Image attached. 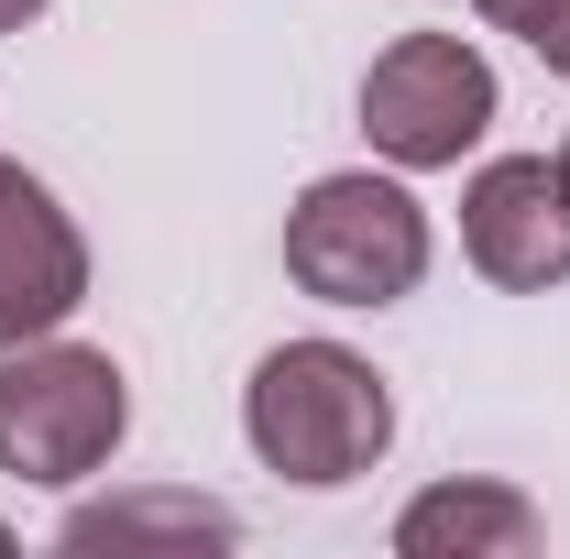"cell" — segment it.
<instances>
[{
  "instance_id": "6da1fadb",
  "label": "cell",
  "mask_w": 570,
  "mask_h": 559,
  "mask_svg": "<svg viewBox=\"0 0 570 559\" xmlns=\"http://www.w3.org/2000/svg\"><path fill=\"white\" fill-rule=\"evenodd\" d=\"M242 428H253V461H264V472L330 493V483H362V472L384 461L395 395H384V373H373L352 341H285V351L253 362Z\"/></svg>"
},
{
  "instance_id": "7a4b0ae2",
  "label": "cell",
  "mask_w": 570,
  "mask_h": 559,
  "mask_svg": "<svg viewBox=\"0 0 570 559\" xmlns=\"http://www.w3.org/2000/svg\"><path fill=\"white\" fill-rule=\"evenodd\" d=\"M132 428V384L121 362L88 341H22L0 351V472L22 483H88Z\"/></svg>"
},
{
  "instance_id": "3957f363",
  "label": "cell",
  "mask_w": 570,
  "mask_h": 559,
  "mask_svg": "<svg viewBox=\"0 0 570 559\" xmlns=\"http://www.w3.org/2000/svg\"><path fill=\"white\" fill-rule=\"evenodd\" d=\"M285 275L318 307H395L428 275V209L373 165L362 176H318L285 209Z\"/></svg>"
},
{
  "instance_id": "277c9868",
  "label": "cell",
  "mask_w": 570,
  "mask_h": 559,
  "mask_svg": "<svg viewBox=\"0 0 570 559\" xmlns=\"http://www.w3.org/2000/svg\"><path fill=\"white\" fill-rule=\"evenodd\" d=\"M362 133H373L384 165L439 176V165H461L472 143L494 133V67L461 33H395L362 67Z\"/></svg>"
},
{
  "instance_id": "5b68a950",
  "label": "cell",
  "mask_w": 570,
  "mask_h": 559,
  "mask_svg": "<svg viewBox=\"0 0 570 559\" xmlns=\"http://www.w3.org/2000/svg\"><path fill=\"white\" fill-rule=\"evenodd\" d=\"M461 253H472V275L515 285V296L560 285L570 275V187H560V154H494V165L461 187Z\"/></svg>"
},
{
  "instance_id": "8992f818",
  "label": "cell",
  "mask_w": 570,
  "mask_h": 559,
  "mask_svg": "<svg viewBox=\"0 0 570 559\" xmlns=\"http://www.w3.org/2000/svg\"><path fill=\"white\" fill-rule=\"evenodd\" d=\"M77 307H88V242L56 209V187L0 154V351L67 330Z\"/></svg>"
},
{
  "instance_id": "52a82bcc",
  "label": "cell",
  "mask_w": 570,
  "mask_h": 559,
  "mask_svg": "<svg viewBox=\"0 0 570 559\" xmlns=\"http://www.w3.org/2000/svg\"><path fill=\"white\" fill-rule=\"evenodd\" d=\"M395 549L406 559H527L538 549V504L515 483H428L395 516Z\"/></svg>"
},
{
  "instance_id": "ba28073f",
  "label": "cell",
  "mask_w": 570,
  "mask_h": 559,
  "mask_svg": "<svg viewBox=\"0 0 570 559\" xmlns=\"http://www.w3.org/2000/svg\"><path fill=\"white\" fill-rule=\"evenodd\" d=\"M56 538L67 549H230L242 527L198 493H121V504H77Z\"/></svg>"
},
{
  "instance_id": "9c48e42d",
  "label": "cell",
  "mask_w": 570,
  "mask_h": 559,
  "mask_svg": "<svg viewBox=\"0 0 570 559\" xmlns=\"http://www.w3.org/2000/svg\"><path fill=\"white\" fill-rule=\"evenodd\" d=\"M494 33H515L527 56H549V67L570 77V0H472Z\"/></svg>"
},
{
  "instance_id": "30bf717a",
  "label": "cell",
  "mask_w": 570,
  "mask_h": 559,
  "mask_svg": "<svg viewBox=\"0 0 570 559\" xmlns=\"http://www.w3.org/2000/svg\"><path fill=\"white\" fill-rule=\"evenodd\" d=\"M33 11H45V0H0V33H22V22H33Z\"/></svg>"
},
{
  "instance_id": "8fae6325",
  "label": "cell",
  "mask_w": 570,
  "mask_h": 559,
  "mask_svg": "<svg viewBox=\"0 0 570 559\" xmlns=\"http://www.w3.org/2000/svg\"><path fill=\"white\" fill-rule=\"evenodd\" d=\"M560 187H570V143H560Z\"/></svg>"
},
{
  "instance_id": "7c38bea8",
  "label": "cell",
  "mask_w": 570,
  "mask_h": 559,
  "mask_svg": "<svg viewBox=\"0 0 570 559\" xmlns=\"http://www.w3.org/2000/svg\"><path fill=\"white\" fill-rule=\"evenodd\" d=\"M0 549H11V527H0Z\"/></svg>"
}]
</instances>
